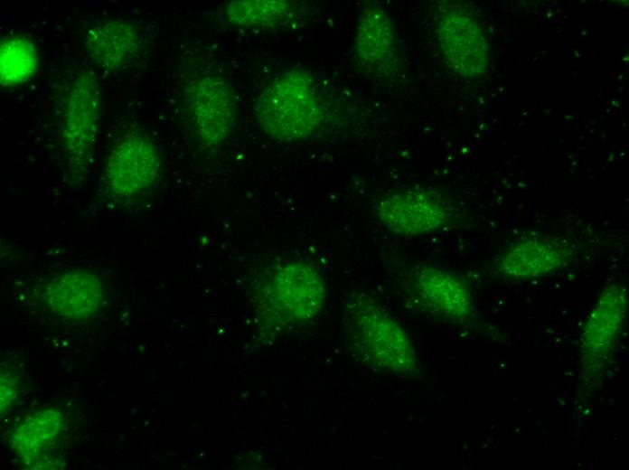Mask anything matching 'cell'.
<instances>
[{"label":"cell","instance_id":"4fadbf2b","mask_svg":"<svg viewBox=\"0 0 629 470\" xmlns=\"http://www.w3.org/2000/svg\"><path fill=\"white\" fill-rule=\"evenodd\" d=\"M412 299L425 311L439 318L465 324L475 316L471 287L458 276L431 265H418L408 276Z\"/></svg>","mask_w":629,"mask_h":470},{"label":"cell","instance_id":"7c38bea8","mask_svg":"<svg viewBox=\"0 0 629 470\" xmlns=\"http://www.w3.org/2000/svg\"><path fill=\"white\" fill-rule=\"evenodd\" d=\"M576 251L566 240L551 235L529 234L512 241L496 260L499 275L524 282L551 277L566 269Z\"/></svg>","mask_w":629,"mask_h":470},{"label":"cell","instance_id":"9a60e30c","mask_svg":"<svg viewBox=\"0 0 629 470\" xmlns=\"http://www.w3.org/2000/svg\"><path fill=\"white\" fill-rule=\"evenodd\" d=\"M67 430L66 417L57 409H44L29 416L14 430L12 446L32 468H42L52 456Z\"/></svg>","mask_w":629,"mask_h":470},{"label":"cell","instance_id":"5b68a950","mask_svg":"<svg viewBox=\"0 0 629 470\" xmlns=\"http://www.w3.org/2000/svg\"><path fill=\"white\" fill-rule=\"evenodd\" d=\"M161 171V155L154 141L138 132L125 134L105 158L100 200L112 209L133 205L156 185Z\"/></svg>","mask_w":629,"mask_h":470},{"label":"cell","instance_id":"5bb4252c","mask_svg":"<svg viewBox=\"0 0 629 470\" xmlns=\"http://www.w3.org/2000/svg\"><path fill=\"white\" fill-rule=\"evenodd\" d=\"M84 45L88 55L99 69L119 71L133 63L143 47L137 28L123 19H110L91 26Z\"/></svg>","mask_w":629,"mask_h":470},{"label":"cell","instance_id":"ac0fdd59","mask_svg":"<svg viewBox=\"0 0 629 470\" xmlns=\"http://www.w3.org/2000/svg\"><path fill=\"white\" fill-rule=\"evenodd\" d=\"M18 378L16 376L11 375L8 372H2L1 374V414L6 412V410L12 406L16 396V390L18 387L17 382Z\"/></svg>","mask_w":629,"mask_h":470},{"label":"cell","instance_id":"3957f363","mask_svg":"<svg viewBox=\"0 0 629 470\" xmlns=\"http://www.w3.org/2000/svg\"><path fill=\"white\" fill-rule=\"evenodd\" d=\"M326 287L321 273L304 261H288L266 271L254 290L259 319L273 330L313 320L321 312Z\"/></svg>","mask_w":629,"mask_h":470},{"label":"cell","instance_id":"277c9868","mask_svg":"<svg viewBox=\"0 0 629 470\" xmlns=\"http://www.w3.org/2000/svg\"><path fill=\"white\" fill-rule=\"evenodd\" d=\"M628 290L612 282L598 293L577 339V386L589 394L599 387L616 356L625 329Z\"/></svg>","mask_w":629,"mask_h":470},{"label":"cell","instance_id":"2e32d148","mask_svg":"<svg viewBox=\"0 0 629 470\" xmlns=\"http://www.w3.org/2000/svg\"><path fill=\"white\" fill-rule=\"evenodd\" d=\"M304 4L287 0H238L223 8L227 22L245 29H277L296 25L308 14Z\"/></svg>","mask_w":629,"mask_h":470},{"label":"cell","instance_id":"30bf717a","mask_svg":"<svg viewBox=\"0 0 629 470\" xmlns=\"http://www.w3.org/2000/svg\"><path fill=\"white\" fill-rule=\"evenodd\" d=\"M33 300L47 314L64 322L82 323L102 309L106 289L101 277L86 268L53 273L37 283Z\"/></svg>","mask_w":629,"mask_h":470},{"label":"cell","instance_id":"8992f818","mask_svg":"<svg viewBox=\"0 0 629 470\" xmlns=\"http://www.w3.org/2000/svg\"><path fill=\"white\" fill-rule=\"evenodd\" d=\"M101 97L89 70L78 71L69 83L63 105L61 139L71 184L84 183L94 164Z\"/></svg>","mask_w":629,"mask_h":470},{"label":"cell","instance_id":"9c48e42d","mask_svg":"<svg viewBox=\"0 0 629 470\" xmlns=\"http://www.w3.org/2000/svg\"><path fill=\"white\" fill-rule=\"evenodd\" d=\"M190 127L199 144L216 148L232 135L238 120V99L227 78L214 70L193 76L183 89Z\"/></svg>","mask_w":629,"mask_h":470},{"label":"cell","instance_id":"8fae6325","mask_svg":"<svg viewBox=\"0 0 629 470\" xmlns=\"http://www.w3.org/2000/svg\"><path fill=\"white\" fill-rule=\"evenodd\" d=\"M436 36L446 64L457 76L473 80L483 75L489 63V45L478 20L458 5L441 10Z\"/></svg>","mask_w":629,"mask_h":470},{"label":"cell","instance_id":"6da1fadb","mask_svg":"<svg viewBox=\"0 0 629 470\" xmlns=\"http://www.w3.org/2000/svg\"><path fill=\"white\" fill-rule=\"evenodd\" d=\"M343 315L346 346L362 367L399 377L418 373V356L406 329L375 298L353 292L344 301Z\"/></svg>","mask_w":629,"mask_h":470},{"label":"cell","instance_id":"52a82bcc","mask_svg":"<svg viewBox=\"0 0 629 470\" xmlns=\"http://www.w3.org/2000/svg\"><path fill=\"white\" fill-rule=\"evenodd\" d=\"M373 214L387 231L401 238L432 235L455 221V211L445 193L423 184L385 192L375 202Z\"/></svg>","mask_w":629,"mask_h":470},{"label":"cell","instance_id":"e0dca14e","mask_svg":"<svg viewBox=\"0 0 629 470\" xmlns=\"http://www.w3.org/2000/svg\"><path fill=\"white\" fill-rule=\"evenodd\" d=\"M39 59L32 41L23 35H10L1 42L0 80L5 87L26 82L38 68Z\"/></svg>","mask_w":629,"mask_h":470},{"label":"cell","instance_id":"ba28073f","mask_svg":"<svg viewBox=\"0 0 629 470\" xmlns=\"http://www.w3.org/2000/svg\"><path fill=\"white\" fill-rule=\"evenodd\" d=\"M352 56L355 68L367 80L398 83L406 65L401 42L389 11L377 2L363 4L356 21Z\"/></svg>","mask_w":629,"mask_h":470},{"label":"cell","instance_id":"7a4b0ae2","mask_svg":"<svg viewBox=\"0 0 629 470\" xmlns=\"http://www.w3.org/2000/svg\"><path fill=\"white\" fill-rule=\"evenodd\" d=\"M329 108L315 77L302 68L275 76L259 92L254 117L268 137L282 143L308 141L326 127Z\"/></svg>","mask_w":629,"mask_h":470}]
</instances>
